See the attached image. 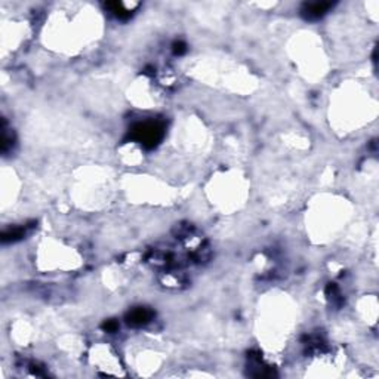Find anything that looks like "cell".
Instances as JSON below:
<instances>
[{"label":"cell","mask_w":379,"mask_h":379,"mask_svg":"<svg viewBox=\"0 0 379 379\" xmlns=\"http://www.w3.org/2000/svg\"><path fill=\"white\" fill-rule=\"evenodd\" d=\"M153 319V313L147 308H135L128 314V323L132 326H142Z\"/></svg>","instance_id":"obj_2"},{"label":"cell","mask_w":379,"mask_h":379,"mask_svg":"<svg viewBox=\"0 0 379 379\" xmlns=\"http://www.w3.org/2000/svg\"><path fill=\"white\" fill-rule=\"evenodd\" d=\"M132 138L147 148L156 147L163 138V125L159 122L139 123L132 129Z\"/></svg>","instance_id":"obj_1"},{"label":"cell","mask_w":379,"mask_h":379,"mask_svg":"<svg viewBox=\"0 0 379 379\" xmlns=\"http://www.w3.org/2000/svg\"><path fill=\"white\" fill-rule=\"evenodd\" d=\"M187 51V46H185V43H182V42H178V43H175L173 45V52L176 55H181L184 54Z\"/></svg>","instance_id":"obj_5"},{"label":"cell","mask_w":379,"mask_h":379,"mask_svg":"<svg viewBox=\"0 0 379 379\" xmlns=\"http://www.w3.org/2000/svg\"><path fill=\"white\" fill-rule=\"evenodd\" d=\"M104 330H107V332H116L117 329H119V323L116 322V320H109V322H106L104 325Z\"/></svg>","instance_id":"obj_4"},{"label":"cell","mask_w":379,"mask_h":379,"mask_svg":"<svg viewBox=\"0 0 379 379\" xmlns=\"http://www.w3.org/2000/svg\"><path fill=\"white\" fill-rule=\"evenodd\" d=\"M332 5L330 3H313V5H308L305 9H304V15L310 20H316V18H320L326 14V11L330 8Z\"/></svg>","instance_id":"obj_3"}]
</instances>
